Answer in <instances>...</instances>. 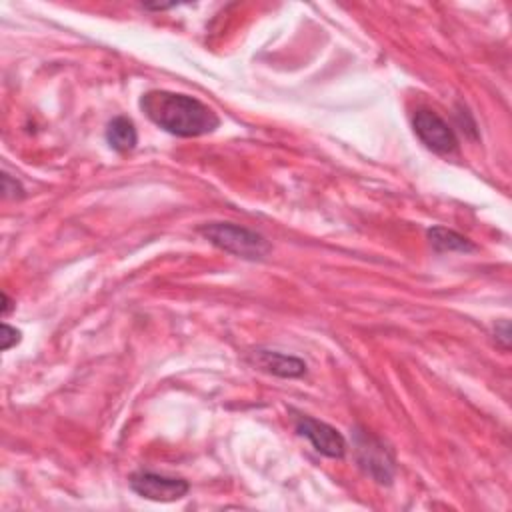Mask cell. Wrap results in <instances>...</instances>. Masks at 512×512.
<instances>
[{
  "label": "cell",
  "mask_w": 512,
  "mask_h": 512,
  "mask_svg": "<svg viewBox=\"0 0 512 512\" xmlns=\"http://www.w3.org/2000/svg\"><path fill=\"white\" fill-rule=\"evenodd\" d=\"M140 108L156 126L182 138L210 134L220 124L216 112L200 100L168 90L144 92L140 98Z\"/></svg>",
  "instance_id": "obj_1"
},
{
  "label": "cell",
  "mask_w": 512,
  "mask_h": 512,
  "mask_svg": "<svg viewBox=\"0 0 512 512\" xmlns=\"http://www.w3.org/2000/svg\"><path fill=\"white\" fill-rule=\"evenodd\" d=\"M428 240L436 252H472L476 248L466 236L442 226L430 228Z\"/></svg>",
  "instance_id": "obj_9"
},
{
  "label": "cell",
  "mask_w": 512,
  "mask_h": 512,
  "mask_svg": "<svg viewBox=\"0 0 512 512\" xmlns=\"http://www.w3.org/2000/svg\"><path fill=\"white\" fill-rule=\"evenodd\" d=\"M414 132L436 154H450L458 148L454 130L432 110H418L414 114Z\"/></svg>",
  "instance_id": "obj_4"
},
{
  "label": "cell",
  "mask_w": 512,
  "mask_h": 512,
  "mask_svg": "<svg viewBox=\"0 0 512 512\" xmlns=\"http://www.w3.org/2000/svg\"><path fill=\"white\" fill-rule=\"evenodd\" d=\"M248 362L252 366H256L262 372L280 376V378H300L306 374V362L296 358V356H288L276 350H252L248 354Z\"/></svg>",
  "instance_id": "obj_7"
},
{
  "label": "cell",
  "mask_w": 512,
  "mask_h": 512,
  "mask_svg": "<svg viewBox=\"0 0 512 512\" xmlns=\"http://www.w3.org/2000/svg\"><path fill=\"white\" fill-rule=\"evenodd\" d=\"M356 452L358 462L366 474H370L376 482H390L394 474V464L388 450L382 446L378 438L368 432L356 434Z\"/></svg>",
  "instance_id": "obj_5"
},
{
  "label": "cell",
  "mask_w": 512,
  "mask_h": 512,
  "mask_svg": "<svg viewBox=\"0 0 512 512\" xmlns=\"http://www.w3.org/2000/svg\"><path fill=\"white\" fill-rule=\"evenodd\" d=\"M130 488L138 496H142L146 500H154V502H174V500L184 498L190 490L186 480L170 478V476H162V474H154V472L132 474Z\"/></svg>",
  "instance_id": "obj_3"
},
{
  "label": "cell",
  "mask_w": 512,
  "mask_h": 512,
  "mask_svg": "<svg viewBox=\"0 0 512 512\" xmlns=\"http://www.w3.org/2000/svg\"><path fill=\"white\" fill-rule=\"evenodd\" d=\"M198 232L216 248L246 260H260L270 252V244L262 234L238 224L210 222L200 226Z\"/></svg>",
  "instance_id": "obj_2"
},
{
  "label": "cell",
  "mask_w": 512,
  "mask_h": 512,
  "mask_svg": "<svg viewBox=\"0 0 512 512\" xmlns=\"http://www.w3.org/2000/svg\"><path fill=\"white\" fill-rule=\"evenodd\" d=\"M2 194L6 198H22L24 196V188L20 186V182L12 180L6 172L2 174Z\"/></svg>",
  "instance_id": "obj_10"
},
{
  "label": "cell",
  "mask_w": 512,
  "mask_h": 512,
  "mask_svg": "<svg viewBox=\"0 0 512 512\" xmlns=\"http://www.w3.org/2000/svg\"><path fill=\"white\" fill-rule=\"evenodd\" d=\"M106 142L116 152H130L138 142V132L130 118L116 116L106 128Z\"/></svg>",
  "instance_id": "obj_8"
},
{
  "label": "cell",
  "mask_w": 512,
  "mask_h": 512,
  "mask_svg": "<svg viewBox=\"0 0 512 512\" xmlns=\"http://www.w3.org/2000/svg\"><path fill=\"white\" fill-rule=\"evenodd\" d=\"M2 350H8L10 346L18 344L20 342V330L8 326V324H2Z\"/></svg>",
  "instance_id": "obj_11"
},
{
  "label": "cell",
  "mask_w": 512,
  "mask_h": 512,
  "mask_svg": "<svg viewBox=\"0 0 512 512\" xmlns=\"http://www.w3.org/2000/svg\"><path fill=\"white\" fill-rule=\"evenodd\" d=\"M296 430L300 436L308 438L316 452L328 458H342L346 454V440L344 436L330 424L320 422L310 416H300L296 420Z\"/></svg>",
  "instance_id": "obj_6"
}]
</instances>
